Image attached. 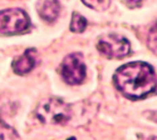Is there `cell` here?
Returning a JSON list of instances; mask_svg holds the SVG:
<instances>
[{
  "mask_svg": "<svg viewBox=\"0 0 157 140\" xmlns=\"http://www.w3.org/2000/svg\"><path fill=\"white\" fill-rule=\"evenodd\" d=\"M35 54H36L35 49H27L20 56L15 58V60L11 64L14 73L18 75L29 74L35 68V63H36Z\"/></svg>",
  "mask_w": 157,
  "mask_h": 140,
  "instance_id": "obj_6",
  "label": "cell"
},
{
  "mask_svg": "<svg viewBox=\"0 0 157 140\" xmlns=\"http://www.w3.org/2000/svg\"><path fill=\"white\" fill-rule=\"evenodd\" d=\"M71 30L73 33H82L86 30L87 28V20L84 16L79 15L78 13H74L72 16V21H71Z\"/></svg>",
  "mask_w": 157,
  "mask_h": 140,
  "instance_id": "obj_9",
  "label": "cell"
},
{
  "mask_svg": "<svg viewBox=\"0 0 157 140\" xmlns=\"http://www.w3.org/2000/svg\"><path fill=\"white\" fill-rule=\"evenodd\" d=\"M29 27V16L24 10L5 9L0 11V35L21 34Z\"/></svg>",
  "mask_w": 157,
  "mask_h": 140,
  "instance_id": "obj_3",
  "label": "cell"
},
{
  "mask_svg": "<svg viewBox=\"0 0 157 140\" xmlns=\"http://www.w3.org/2000/svg\"><path fill=\"white\" fill-rule=\"evenodd\" d=\"M88 108L86 103L68 104L59 98H48L38 104L34 115L35 118L45 125H69L77 121L83 124L88 121L90 117L87 115Z\"/></svg>",
  "mask_w": 157,
  "mask_h": 140,
  "instance_id": "obj_2",
  "label": "cell"
},
{
  "mask_svg": "<svg viewBox=\"0 0 157 140\" xmlns=\"http://www.w3.org/2000/svg\"><path fill=\"white\" fill-rule=\"evenodd\" d=\"M0 140H21L17 130L0 118Z\"/></svg>",
  "mask_w": 157,
  "mask_h": 140,
  "instance_id": "obj_8",
  "label": "cell"
},
{
  "mask_svg": "<svg viewBox=\"0 0 157 140\" xmlns=\"http://www.w3.org/2000/svg\"><path fill=\"white\" fill-rule=\"evenodd\" d=\"M38 13L43 20L52 23L59 15L60 4L58 0H42V2L38 4Z\"/></svg>",
  "mask_w": 157,
  "mask_h": 140,
  "instance_id": "obj_7",
  "label": "cell"
},
{
  "mask_svg": "<svg viewBox=\"0 0 157 140\" xmlns=\"http://www.w3.org/2000/svg\"><path fill=\"white\" fill-rule=\"evenodd\" d=\"M67 140H77V139H75V138H74V136H71V138H68V139H67Z\"/></svg>",
  "mask_w": 157,
  "mask_h": 140,
  "instance_id": "obj_12",
  "label": "cell"
},
{
  "mask_svg": "<svg viewBox=\"0 0 157 140\" xmlns=\"http://www.w3.org/2000/svg\"><path fill=\"white\" fill-rule=\"evenodd\" d=\"M122 2H123L127 6H129V8H135V6H137V5L141 4L142 0H122Z\"/></svg>",
  "mask_w": 157,
  "mask_h": 140,
  "instance_id": "obj_11",
  "label": "cell"
},
{
  "mask_svg": "<svg viewBox=\"0 0 157 140\" xmlns=\"http://www.w3.org/2000/svg\"><path fill=\"white\" fill-rule=\"evenodd\" d=\"M87 68L83 60V55L73 53L64 58L60 65V75L63 80L69 85H79L84 81Z\"/></svg>",
  "mask_w": 157,
  "mask_h": 140,
  "instance_id": "obj_5",
  "label": "cell"
},
{
  "mask_svg": "<svg viewBox=\"0 0 157 140\" xmlns=\"http://www.w3.org/2000/svg\"><path fill=\"white\" fill-rule=\"evenodd\" d=\"M97 50L108 59H121L131 53V44L122 35L106 34L98 39Z\"/></svg>",
  "mask_w": 157,
  "mask_h": 140,
  "instance_id": "obj_4",
  "label": "cell"
},
{
  "mask_svg": "<svg viewBox=\"0 0 157 140\" xmlns=\"http://www.w3.org/2000/svg\"><path fill=\"white\" fill-rule=\"evenodd\" d=\"M113 84L122 95L131 100L145 99L156 90V73L153 66L143 61L122 65L113 75Z\"/></svg>",
  "mask_w": 157,
  "mask_h": 140,
  "instance_id": "obj_1",
  "label": "cell"
},
{
  "mask_svg": "<svg viewBox=\"0 0 157 140\" xmlns=\"http://www.w3.org/2000/svg\"><path fill=\"white\" fill-rule=\"evenodd\" d=\"M82 2L90 9H94L98 11H103V10H107L109 4H111V0H82Z\"/></svg>",
  "mask_w": 157,
  "mask_h": 140,
  "instance_id": "obj_10",
  "label": "cell"
}]
</instances>
